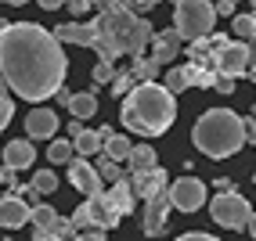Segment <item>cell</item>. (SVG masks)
<instances>
[{"mask_svg":"<svg viewBox=\"0 0 256 241\" xmlns=\"http://www.w3.org/2000/svg\"><path fill=\"white\" fill-rule=\"evenodd\" d=\"M11 115H14V97H11V90H8L4 76H0V133H4V126L11 123Z\"/></svg>","mask_w":256,"mask_h":241,"instance_id":"4316f807","label":"cell"},{"mask_svg":"<svg viewBox=\"0 0 256 241\" xmlns=\"http://www.w3.org/2000/svg\"><path fill=\"white\" fill-rule=\"evenodd\" d=\"M54 40L62 43H76V47H94V25L90 22H62L54 29Z\"/></svg>","mask_w":256,"mask_h":241,"instance_id":"2e32d148","label":"cell"},{"mask_svg":"<svg viewBox=\"0 0 256 241\" xmlns=\"http://www.w3.org/2000/svg\"><path fill=\"white\" fill-rule=\"evenodd\" d=\"M180 43H184V40H180L177 29H162V32H156V36H152V54H148V58L162 68V65H170V61L180 54Z\"/></svg>","mask_w":256,"mask_h":241,"instance_id":"5bb4252c","label":"cell"},{"mask_svg":"<svg viewBox=\"0 0 256 241\" xmlns=\"http://www.w3.org/2000/svg\"><path fill=\"white\" fill-rule=\"evenodd\" d=\"M112 87H116V94H130L134 90V72H116Z\"/></svg>","mask_w":256,"mask_h":241,"instance_id":"1f68e13d","label":"cell"},{"mask_svg":"<svg viewBox=\"0 0 256 241\" xmlns=\"http://www.w3.org/2000/svg\"><path fill=\"white\" fill-rule=\"evenodd\" d=\"M246 76H249V79H252V83H256V65H252V68H249V72H246Z\"/></svg>","mask_w":256,"mask_h":241,"instance_id":"ee69618b","label":"cell"},{"mask_svg":"<svg viewBox=\"0 0 256 241\" xmlns=\"http://www.w3.org/2000/svg\"><path fill=\"white\" fill-rule=\"evenodd\" d=\"M213 68H216V76H231V79L246 76L249 68H252L246 43H234V40H228L224 47L216 50V58H213Z\"/></svg>","mask_w":256,"mask_h":241,"instance_id":"9c48e42d","label":"cell"},{"mask_svg":"<svg viewBox=\"0 0 256 241\" xmlns=\"http://www.w3.org/2000/svg\"><path fill=\"white\" fill-rule=\"evenodd\" d=\"M112 137V130H80V137L72 141V151L80 155V159H90V155H98L101 148H105V141Z\"/></svg>","mask_w":256,"mask_h":241,"instance_id":"e0dca14e","label":"cell"},{"mask_svg":"<svg viewBox=\"0 0 256 241\" xmlns=\"http://www.w3.org/2000/svg\"><path fill=\"white\" fill-rule=\"evenodd\" d=\"M69 184L76 187L80 195H87V198H98L101 195V177H98V169L87 159H72L69 162Z\"/></svg>","mask_w":256,"mask_h":241,"instance_id":"30bf717a","label":"cell"},{"mask_svg":"<svg viewBox=\"0 0 256 241\" xmlns=\"http://www.w3.org/2000/svg\"><path fill=\"white\" fill-rule=\"evenodd\" d=\"M90 25H94V50L105 61H112L119 54L138 58V54H144V47L156 36L152 22L134 14L123 0H105V7L90 18Z\"/></svg>","mask_w":256,"mask_h":241,"instance_id":"7a4b0ae2","label":"cell"},{"mask_svg":"<svg viewBox=\"0 0 256 241\" xmlns=\"http://www.w3.org/2000/svg\"><path fill=\"white\" fill-rule=\"evenodd\" d=\"M231 32L238 40H252V32H256V11H242V14H234V22H231Z\"/></svg>","mask_w":256,"mask_h":241,"instance_id":"d4e9b609","label":"cell"},{"mask_svg":"<svg viewBox=\"0 0 256 241\" xmlns=\"http://www.w3.org/2000/svg\"><path fill=\"white\" fill-rule=\"evenodd\" d=\"M69 112H72V119H94L98 115V97L90 94V90H80V94H72L69 97Z\"/></svg>","mask_w":256,"mask_h":241,"instance_id":"ffe728a7","label":"cell"},{"mask_svg":"<svg viewBox=\"0 0 256 241\" xmlns=\"http://www.w3.org/2000/svg\"><path fill=\"white\" fill-rule=\"evenodd\" d=\"M249 234H252V241H256V213L249 216Z\"/></svg>","mask_w":256,"mask_h":241,"instance_id":"7bdbcfd3","label":"cell"},{"mask_svg":"<svg viewBox=\"0 0 256 241\" xmlns=\"http://www.w3.org/2000/svg\"><path fill=\"white\" fill-rule=\"evenodd\" d=\"M162 87L170 94H184L188 87H192V79H188V65H177V68H166V79H162Z\"/></svg>","mask_w":256,"mask_h":241,"instance_id":"cb8c5ba5","label":"cell"},{"mask_svg":"<svg viewBox=\"0 0 256 241\" xmlns=\"http://www.w3.org/2000/svg\"><path fill=\"white\" fill-rule=\"evenodd\" d=\"M76 241H105V231H83L76 234Z\"/></svg>","mask_w":256,"mask_h":241,"instance_id":"74e56055","label":"cell"},{"mask_svg":"<svg viewBox=\"0 0 256 241\" xmlns=\"http://www.w3.org/2000/svg\"><path fill=\"white\" fill-rule=\"evenodd\" d=\"M166 213H170V198L166 195H156V198L144 202V234L148 238L166 231Z\"/></svg>","mask_w":256,"mask_h":241,"instance_id":"9a60e30c","label":"cell"},{"mask_svg":"<svg viewBox=\"0 0 256 241\" xmlns=\"http://www.w3.org/2000/svg\"><path fill=\"white\" fill-rule=\"evenodd\" d=\"M32 191H36V195H54L58 191V177L54 173H50V169H40V173L36 177H32Z\"/></svg>","mask_w":256,"mask_h":241,"instance_id":"83f0119b","label":"cell"},{"mask_svg":"<svg viewBox=\"0 0 256 241\" xmlns=\"http://www.w3.org/2000/svg\"><path fill=\"white\" fill-rule=\"evenodd\" d=\"M213 87H216L220 94H231V90H234V79H231V76H216V83H213Z\"/></svg>","mask_w":256,"mask_h":241,"instance_id":"836d02e7","label":"cell"},{"mask_svg":"<svg viewBox=\"0 0 256 241\" xmlns=\"http://www.w3.org/2000/svg\"><path fill=\"white\" fill-rule=\"evenodd\" d=\"M231 191H234V180L231 177H220L216 180V195H231Z\"/></svg>","mask_w":256,"mask_h":241,"instance_id":"8d00e7d4","label":"cell"},{"mask_svg":"<svg viewBox=\"0 0 256 241\" xmlns=\"http://www.w3.org/2000/svg\"><path fill=\"white\" fill-rule=\"evenodd\" d=\"M249 7H252V11H256V0H249Z\"/></svg>","mask_w":256,"mask_h":241,"instance_id":"7dc6e473","label":"cell"},{"mask_svg":"<svg viewBox=\"0 0 256 241\" xmlns=\"http://www.w3.org/2000/svg\"><path fill=\"white\" fill-rule=\"evenodd\" d=\"M246 50H249V61H252V65H256V32H252V40H249V43H246Z\"/></svg>","mask_w":256,"mask_h":241,"instance_id":"b9f144b4","label":"cell"},{"mask_svg":"<svg viewBox=\"0 0 256 241\" xmlns=\"http://www.w3.org/2000/svg\"><path fill=\"white\" fill-rule=\"evenodd\" d=\"M252 184H256V173H252Z\"/></svg>","mask_w":256,"mask_h":241,"instance_id":"c3c4849f","label":"cell"},{"mask_svg":"<svg viewBox=\"0 0 256 241\" xmlns=\"http://www.w3.org/2000/svg\"><path fill=\"white\" fill-rule=\"evenodd\" d=\"M177 241H216L213 234H202V231H192V234H180Z\"/></svg>","mask_w":256,"mask_h":241,"instance_id":"d590c367","label":"cell"},{"mask_svg":"<svg viewBox=\"0 0 256 241\" xmlns=\"http://www.w3.org/2000/svg\"><path fill=\"white\" fill-rule=\"evenodd\" d=\"M98 177L101 180H108V184H116V180H123V173H119V162H101V169H98Z\"/></svg>","mask_w":256,"mask_h":241,"instance_id":"4dcf8cb0","label":"cell"},{"mask_svg":"<svg viewBox=\"0 0 256 241\" xmlns=\"http://www.w3.org/2000/svg\"><path fill=\"white\" fill-rule=\"evenodd\" d=\"M90 79H94V83H112V79H116V68H112V61L98 58V65L90 68Z\"/></svg>","mask_w":256,"mask_h":241,"instance_id":"f546056e","label":"cell"},{"mask_svg":"<svg viewBox=\"0 0 256 241\" xmlns=\"http://www.w3.org/2000/svg\"><path fill=\"white\" fill-rule=\"evenodd\" d=\"M4 4H26V0H4Z\"/></svg>","mask_w":256,"mask_h":241,"instance_id":"f6af8a7d","label":"cell"},{"mask_svg":"<svg viewBox=\"0 0 256 241\" xmlns=\"http://www.w3.org/2000/svg\"><path fill=\"white\" fill-rule=\"evenodd\" d=\"M119 119H123V126H130L141 137H162L177 119V101L166 87H159V83H138V87L123 97Z\"/></svg>","mask_w":256,"mask_h":241,"instance_id":"3957f363","label":"cell"},{"mask_svg":"<svg viewBox=\"0 0 256 241\" xmlns=\"http://www.w3.org/2000/svg\"><path fill=\"white\" fill-rule=\"evenodd\" d=\"M213 25H216L213 0H180V4H174V29L180 32V40L195 43L202 36H210Z\"/></svg>","mask_w":256,"mask_h":241,"instance_id":"5b68a950","label":"cell"},{"mask_svg":"<svg viewBox=\"0 0 256 241\" xmlns=\"http://www.w3.org/2000/svg\"><path fill=\"white\" fill-rule=\"evenodd\" d=\"M126 7H134V11H148V7H156L159 0H123Z\"/></svg>","mask_w":256,"mask_h":241,"instance_id":"e575fe53","label":"cell"},{"mask_svg":"<svg viewBox=\"0 0 256 241\" xmlns=\"http://www.w3.org/2000/svg\"><path fill=\"white\" fill-rule=\"evenodd\" d=\"M58 220H62V216L50 209V205H32V213H29V223L36 227V234H50Z\"/></svg>","mask_w":256,"mask_h":241,"instance_id":"7402d4cb","label":"cell"},{"mask_svg":"<svg viewBox=\"0 0 256 241\" xmlns=\"http://www.w3.org/2000/svg\"><path fill=\"white\" fill-rule=\"evenodd\" d=\"M166 198H170V205L180 209V213H198L202 205H206V184H202L198 177H192V173H184L177 184H170Z\"/></svg>","mask_w":256,"mask_h":241,"instance_id":"ba28073f","label":"cell"},{"mask_svg":"<svg viewBox=\"0 0 256 241\" xmlns=\"http://www.w3.org/2000/svg\"><path fill=\"white\" fill-rule=\"evenodd\" d=\"M29 213H32V205L22 198V195H8V198H0V227L4 231H18L29 223Z\"/></svg>","mask_w":256,"mask_h":241,"instance_id":"7c38bea8","label":"cell"},{"mask_svg":"<svg viewBox=\"0 0 256 241\" xmlns=\"http://www.w3.org/2000/svg\"><path fill=\"white\" fill-rule=\"evenodd\" d=\"M36 4H40L44 11H54V7H62V4H65V0H36Z\"/></svg>","mask_w":256,"mask_h":241,"instance_id":"ab89813d","label":"cell"},{"mask_svg":"<svg viewBox=\"0 0 256 241\" xmlns=\"http://www.w3.org/2000/svg\"><path fill=\"white\" fill-rule=\"evenodd\" d=\"M134 187V198H156V195H166V187H170V177H166V169L156 166V169H148V173H134L130 180Z\"/></svg>","mask_w":256,"mask_h":241,"instance_id":"8fae6325","label":"cell"},{"mask_svg":"<svg viewBox=\"0 0 256 241\" xmlns=\"http://www.w3.org/2000/svg\"><path fill=\"white\" fill-rule=\"evenodd\" d=\"M0 76L14 97L40 105L65 83V50L36 22H14L0 32Z\"/></svg>","mask_w":256,"mask_h":241,"instance_id":"6da1fadb","label":"cell"},{"mask_svg":"<svg viewBox=\"0 0 256 241\" xmlns=\"http://www.w3.org/2000/svg\"><path fill=\"white\" fill-rule=\"evenodd\" d=\"M119 220H123V216L116 213V205L108 202V195L101 191L98 198H87V202L72 213V227H76V231H112Z\"/></svg>","mask_w":256,"mask_h":241,"instance_id":"8992f818","label":"cell"},{"mask_svg":"<svg viewBox=\"0 0 256 241\" xmlns=\"http://www.w3.org/2000/svg\"><path fill=\"white\" fill-rule=\"evenodd\" d=\"M32 159H36V151H32L29 141H11V144H4V166L14 169V173H18V169H29Z\"/></svg>","mask_w":256,"mask_h":241,"instance_id":"ac0fdd59","label":"cell"},{"mask_svg":"<svg viewBox=\"0 0 256 241\" xmlns=\"http://www.w3.org/2000/svg\"><path fill=\"white\" fill-rule=\"evenodd\" d=\"M213 11H216V18H228V14L234 18V0H216Z\"/></svg>","mask_w":256,"mask_h":241,"instance_id":"d6a6232c","label":"cell"},{"mask_svg":"<svg viewBox=\"0 0 256 241\" xmlns=\"http://www.w3.org/2000/svg\"><path fill=\"white\" fill-rule=\"evenodd\" d=\"M0 184H14V169H8V166L0 169Z\"/></svg>","mask_w":256,"mask_h":241,"instance_id":"60d3db41","label":"cell"},{"mask_svg":"<svg viewBox=\"0 0 256 241\" xmlns=\"http://www.w3.org/2000/svg\"><path fill=\"white\" fill-rule=\"evenodd\" d=\"M130 173H148V169H156L159 166V155L152 151L148 144H138V148H130Z\"/></svg>","mask_w":256,"mask_h":241,"instance_id":"44dd1931","label":"cell"},{"mask_svg":"<svg viewBox=\"0 0 256 241\" xmlns=\"http://www.w3.org/2000/svg\"><path fill=\"white\" fill-rule=\"evenodd\" d=\"M26 133H29V141H50V137L58 133V115L54 108H32L26 115Z\"/></svg>","mask_w":256,"mask_h":241,"instance_id":"4fadbf2b","label":"cell"},{"mask_svg":"<svg viewBox=\"0 0 256 241\" xmlns=\"http://www.w3.org/2000/svg\"><path fill=\"white\" fill-rule=\"evenodd\" d=\"M130 148H134V144H130V137L112 133L101 151H105V159H108V162H126V159H130Z\"/></svg>","mask_w":256,"mask_h":241,"instance_id":"603a6c76","label":"cell"},{"mask_svg":"<svg viewBox=\"0 0 256 241\" xmlns=\"http://www.w3.org/2000/svg\"><path fill=\"white\" fill-rule=\"evenodd\" d=\"M192 144L210 159H231L246 144V119L231 108H210L206 115H198Z\"/></svg>","mask_w":256,"mask_h":241,"instance_id":"277c9868","label":"cell"},{"mask_svg":"<svg viewBox=\"0 0 256 241\" xmlns=\"http://www.w3.org/2000/svg\"><path fill=\"white\" fill-rule=\"evenodd\" d=\"M47 159L54 162V166H62V162H72V141H50V148H47Z\"/></svg>","mask_w":256,"mask_h":241,"instance_id":"f1b7e54d","label":"cell"},{"mask_svg":"<svg viewBox=\"0 0 256 241\" xmlns=\"http://www.w3.org/2000/svg\"><path fill=\"white\" fill-rule=\"evenodd\" d=\"M65 4H69L72 11H87V7H90V0H65Z\"/></svg>","mask_w":256,"mask_h":241,"instance_id":"f35d334b","label":"cell"},{"mask_svg":"<svg viewBox=\"0 0 256 241\" xmlns=\"http://www.w3.org/2000/svg\"><path fill=\"white\" fill-rule=\"evenodd\" d=\"M174 4H180V0H174Z\"/></svg>","mask_w":256,"mask_h":241,"instance_id":"681fc988","label":"cell"},{"mask_svg":"<svg viewBox=\"0 0 256 241\" xmlns=\"http://www.w3.org/2000/svg\"><path fill=\"white\" fill-rule=\"evenodd\" d=\"M130 72H134V79H141V83H156V72H159V65L156 61H152V58H134V68H130Z\"/></svg>","mask_w":256,"mask_h":241,"instance_id":"484cf974","label":"cell"},{"mask_svg":"<svg viewBox=\"0 0 256 241\" xmlns=\"http://www.w3.org/2000/svg\"><path fill=\"white\" fill-rule=\"evenodd\" d=\"M210 216H213L224 231H242V227H249L252 205H249L242 195H238V191H231V195H216V198L210 202Z\"/></svg>","mask_w":256,"mask_h":241,"instance_id":"52a82bcc","label":"cell"},{"mask_svg":"<svg viewBox=\"0 0 256 241\" xmlns=\"http://www.w3.org/2000/svg\"><path fill=\"white\" fill-rule=\"evenodd\" d=\"M4 29H8V22H4V18H0V32H4Z\"/></svg>","mask_w":256,"mask_h":241,"instance_id":"bcb514c9","label":"cell"},{"mask_svg":"<svg viewBox=\"0 0 256 241\" xmlns=\"http://www.w3.org/2000/svg\"><path fill=\"white\" fill-rule=\"evenodd\" d=\"M108 202L116 205V213L119 216H126L130 209H134V202H138V198H134V187H130V177H123V180H116L112 187H108Z\"/></svg>","mask_w":256,"mask_h":241,"instance_id":"d6986e66","label":"cell"}]
</instances>
